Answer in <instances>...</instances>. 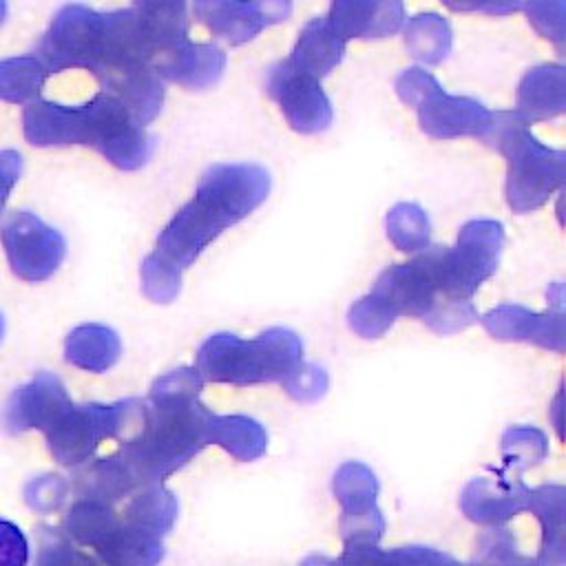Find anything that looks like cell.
Here are the masks:
<instances>
[{
    "mask_svg": "<svg viewBox=\"0 0 566 566\" xmlns=\"http://www.w3.org/2000/svg\"><path fill=\"white\" fill-rule=\"evenodd\" d=\"M203 378L177 367L155 378L126 453L146 484L164 482L210 444L212 411L201 402Z\"/></svg>",
    "mask_w": 566,
    "mask_h": 566,
    "instance_id": "6da1fadb",
    "label": "cell"
},
{
    "mask_svg": "<svg viewBox=\"0 0 566 566\" xmlns=\"http://www.w3.org/2000/svg\"><path fill=\"white\" fill-rule=\"evenodd\" d=\"M270 172L259 164H214L157 237L155 254L177 270L190 268L228 228L252 214L270 195Z\"/></svg>",
    "mask_w": 566,
    "mask_h": 566,
    "instance_id": "7a4b0ae2",
    "label": "cell"
},
{
    "mask_svg": "<svg viewBox=\"0 0 566 566\" xmlns=\"http://www.w3.org/2000/svg\"><path fill=\"white\" fill-rule=\"evenodd\" d=\"M506 161L504 197L513 212L528 214L542 208L566 179V150L542 144L513 111H495L484 139Z\"/></svg>",
    "mask_w": 566,
    "mask_h": 566,
    "instance_id": "3957f363",
    "label": "cell"
},
{
    "mask_svg": "<svg viewBox=\"0 0 566 566\" xmlns=\"http://www.w3.org/2000/svg\"><path fill=\"white\" fill-rule=\"evenodd\" d=\"M298 360H303V340L287 327H270L248 340L217 332L199 345L195 369L208 382L248 387L281 382Z\"/></svg>",
    "mask_w": 566,
    "mask_h": 566,
    "instance_id": "277c9868",
    "label": "cell"
},
{
    "mask_svg": "<svg viewBox=\"0 0 566 566\" xmlns=\"http://www.w3.org/2000/svg\"><path fill=\"white\" fill-rule=\"evenodd\" d=\"M504 250V226L497 219H471L455 245H440V279L447 301H471L480 285L491 279Z\"/></svg>",
    "mask_w": 566,
    "mask_h": 566,
    "instance_id": "5b68a950",
    "label": "cell"
},
{
    "mask_svg": "<svg viewBox=\"0 0 566 566\" xmlns=\"http://www.w3.org/2000/svg\"><path fill=\"white\" fill-rule=\"evenodd\" d=\"M332 491L343 509L338 520L343 544H378L387 524L378 506L380 484L371 467L358 460L343 462L332 478Z\"/></svg>",
    "mask_w": 566,
    "mask_h": 566,
    "instance_id": "8992f818",
    "label": "cell"
},
{
    "mask_svg": "<svg viewBox=\"0 0 566 566\" xmlns=\"http://www.w3.org/2000/svg\"><path fill=\"white\" fill-rule=\"evenodd\" d=\"M265 91L279 104L292 130L316 135L332 126L334 108L321 82L294 71L285 60L268 69Z\"/></svg>",
    "mask_w": 566,
    "mask_h": 566,
    "instance_id": "52a82bcc",
    "label": "cell"
},
{
    "mask_svg": "<svg viewBox=\"0 0 566 566\" xmlns=\"http://www.w3.org/2000/svg\"><path fill=\"white\" fill-rule=\"evenodd\" d=\"M551 307L546 312H533L517 303H502L489 310L480 321L484 329L497 340H520L533 343L537 347L564 354L566 349V329H564V287L555 283L548 292Z\"/></svg>",
    "mask_w": 566,
    "mask_h": 566,
    "instance_id": "ba28073f",
    "label": "cell"
},
{
    "mask_svg": "<svg viewBox=\"0 0 566 566\" xmlns=\"http://www.w3.org/2000/svg\"><path fill=\"white\" fill-rule=\"evenodd\" d=\"M420 130L433 139L475 137L486 139L493 126V111L467 95H449L440 82L413 106Z\"/></svg>",
    "mask_w": 566,
    "mask_h": 566,
    "instance_id": "9c48e42d",
    "label": "cell"
},
{
    "mask_svg": "<svg viewBox=\"0 0 566 566\" xmlns=\"http://www.w3.org/2000/svg\"><path fill=\"white\" fill-rule=\"evenodd\" d=\"M531 489L517 473L489 469L486 475L471 478L460 491V509L473 524L500 526L528 509Z\"/></svg>",
    "mask_w": 566,
    "mask_h": 566,
    "instance_id": "30bf717a",
    "label": "cell"
},
{
    "mask_svg": "<svg viewBox=\"0 0 566 566\" xmlns=\"http://www.w3.org/2000/svg\"><path fill=\"white\" fill-rule=\"evenodd\" d=\"M226 51L212 42H192L188 35L175 40L153 55L150 66L161 80L188 91L212 88L226 71Z\"/></svg>",
    "mask_w": 566,
    "mask_h": 566,
    "instance_id": "8fae6325",
    "label": "cell"
},
{
    "mask_svg": "<svg viewBox=\"0 0 566 566\" xmlns=\"http://www.w3.org/2000/svg\"><path fill=\"white\" fill-rule=\"evenodd\" d=\"M329 27L340 40H380L407 22L405 0H332Z\"/></svg>",
    "mask_w": 566,
    "mask_h": 566,
    "instance_id": "7c38bea8",
    "label": "cell"
},
{
    "mask_svg": "<svg viewBox=\"0 0 566 566\" xmlns=\"http://www.w3.org/2000/svg\"><path fill=\"white\" fill-rule=\"evenodd\" d=\"M566 111V69L562 64L531 66L520 84L513 113L524 124L553 119Z\"/></svg>",
    "mask_w": 566,
    "mask_h": 566,
    "instance_id": "4fadbf2b",
    "label": "cell"
},
{
    "mask_svg": "<svg viewBox=\"0 0 566 566\" xmlns=\"http://www.w3.org/2000/svg\"><path fill=\"white\" fill-rule=\"evenodd\" d=\"M345 49H347V42L334 33L327 18L316 15L305 22L285 62L294 71L321 82L343 62Z\"/></svg>",
    "mask_w": 566,
    "mask_h": 566,
    "instance_id": "5bb4252c",
    "label": "cell"
},
{
    "mask_svg": "<svg viewBox=\"0 0 566 566\" xmlns=\"http://www.w3.org/2000/svg\"><path fill=\"white\" fill-rule=\"evenodd\" d=\"M192 13L230 46L245 44L265 29L252 0H192Z\"/></svg>",
    "mask_w": 566,
    "mask_h": 566,
    "instance_id": "9a60e30c",
    "label": "cell"
},
{
    "mask_svg": "<svg viewBox=\"0 0 566 566\" xmlns=\"http://www.w3.org/2000/svg\"><path fill=\"white\" fill-rule=\"evenodd\" d=\"M526 511H531L542 526V542H539V555H537L539 566H564L566 489L562 484H542L531 489Z\"/></svg>",
    "mask_w": 566,
    "mask_h": 566,
    "instance_id": "2e32d148",
    "label": "cell"
},
{
    "mask_svg": "<svg viewBox=\"0 0 566 566\" xmlns=\"http://www.w3.org/2000/svg\"><path fill=\"white\" fill-rule=\"evenodd\" d=\"M210 444L223 447L232 458L241 462H254L268 451L265 427L243 413L212 416L210 420Z\"/></svg>",
    "mask_w": 566,
    "mask_h": 566,
    "instance_id": "e0dca14e",
    "label": "cell"
},
{
    "mask_svg": "<svg viewBox=\"0 0 566 566\" xmlns=\"http://www.w3.org/2000/svg\"><path fill=\"white\" fill-rule=\"evenodd\" d=\"M402 31L409 55L420 64L436 66L449 57L453 46V31L444 15L436 11L418 13L405 22Z\"/></svg>",
    "mask_w": 566,
    "mask_h": 566,
    "instance_id": "ac0fdd59",
    "label": "cell"
},
{
    "mask_svg": "<svg viewBox=\"0 0 566 566\" xmlns=\"http://www.w3.org/2000/svg\"><path fill=\"white\" fill-rule=\"evenodd\" d=\"M179 515L177 495L164 486V482L146 484L128 506V524L144 533L166 537Z\"/></svg>",
    "mask_w": 566,
    "mask_h": 566,
    "instance_id": "d6986e66",
    "label": "cell"
},
{
    "mask_svg": "<svg viewBox=\"0 0 566 566\" xmlns=\"http://www.w3.org/2000/svg\"><path fill=\"white\" fill-rule=\"evenodd\" d=\"M186 2L188 0H135V11L155 44V53L188 35Z\"/></svg>",
    "mask_w": 566,
    "mask_h": 566,
    "instance_id": "ffe728a7",
    "label": "cell"
},
{
    "mask_svg": "<svg viewBox=\"0 0 566 566\" xmlns=\"http://www.w3.org/2000/svg\"><path fill=\"white\" fill-rule=\"evenodd\" d=\"M385 228L389 241L400 252H420L429 245L431 221L424 208L411 201H400L389 208L385 217Z\"/></svg>",
    "mask_w": 566,
    "mask_h": 566,
    "instance_id": "44dd1931",
    "label": "cell"
},
{
    "mask_svg": "<svg viewBox=\"0 0 566 566\" xmlns=\"http://www.w3.org/2000/svg\"><path fill=\"white\" fill-rule=\"evenodd\" d=\"M502 462L506 471L522 473L542 464L548 458V438L542 429L531 424H513L502 433Z\"/></svg>",
    "mask_w": 566,
    "mask_h": 566,
    "instance_id": "7402d4cb",
    "label": "cell"
},
{
    "mask_svg": "<svg viewBox=\"0 0 566 566\" xmlns=\"http://www.w3.org/2000/svg\"><path fill=\"white\" fill-rule=\"evenodd\" d=\"M473 566H539V562L517 548L509 528L491 526L478 535Z\"/></svg>",
    "mask_w": 566,
    "mask_h": 566,
    "instance_id": "603a6c76",
    "label": "cell"
},
{
    "mask_svg": "<svg viewBox=\"0 0 566 566\" xmlns=\"http://www.w3.org/2000/svg\"><path fill=\"white\" fill-rule=\"evenodd\" d=\"M181 270L150 252L142 261V290L153 303L168 305L181 292Z\"/></svg>",
    "mask_w": 566,
    "mask_h": 566,
    "instance_id": "cb8c5ba5",
    "label": "cell"
},
{
    "mask_svg": "<svg viewBox=\"0 0 566 566\" xmlns=\"http://www.w3.org/2000/svg\"><path fill=\"white\" fill-rule=\"evenodd\" d=\"M528 24L559 51L566 42V0H522Z\"/></svg>",
    "mask_w": 566,
    "mask_h": 566,
    "instance_id": "d4e9b609",
    "label": "cell"
},
{
    "mask_svg": "<svg viewBox=\"0 0 566 566\" xmlns=\"http://www.w3.org/2000/svg\"><path fill=\"white\" fill-rule=\"evenodd\" d=\"M394 323L396 318L369 292L356 298L347 310V325L360 338H380Z\"/></svg>",
    "mask_w": 566,
    "mask_h": 566,
    "instance_id": "484cf974",
    "label": "cell"
},
{
    "mask_svg": "<svg viewBox=\"0 0 566 566\" xmlns=\"http://www.w3.org/2000/svg\"><path fill=\"white\" fill-rule=\"evenodd\" d=\"M283 389L287 391L290 398L298 402H316L327 394L329 387V376L323 367L314 363L298 360L281 380Z\"/></svg>",
    "mask_w": 566,
    "mask_h": 566,
    "instance_id": "4316f807",
    "label": "cell"
},
{
    "mask_svg": "<svg viewBox=\"0 0 566 566\" xmlns=\"http://www.w3.org/2000/svg\"><path fill=\"white\" fill-rule=\"evenodd\" d=\"M80 354L86 358V365L104 369L117 360L119 338L106 327H93L88 336H80Z\"/></svg>",
    "mask_w": 566,
    "mask_h": 566,
    "instance_id": "83f0119b",
    "label": "cell"
},
{
    "mask_svg": "<svg viewBox=\"0 0 566 566\" xmlns=\"http://www.w3.org/2000/svg\"><path fill=\"white\" fill-rule=\"evenodd\" d=\"M31 546L27 533L0 515V566H29Z\"/></svg>",
    "mask_w": 566,
    "mask_h": 566,
    "instance_id": "f1b7e54d",
    "label": "cell"
},
{
    "mask_svg": "<svg viewBox=\"0 0 566 566\" xmlns=\"http://www.w3.org/2000/svg\"><path fill=\"white\" fill-rule=\"evenodd\" d=\"M332 566H398L391 551H382L378 544L354 542L345 544L343 553L332 559Z\"/></svg>",
    "mask_w": 566,
    "mask_h": 566,
    "instance_id": "f546056e",
    "label": "cell"
},
{
    "mask_svg": "<svg viewBox=\"0 0 566 566\" xmlns=\"http://www.w3.org/2000/svg\"><path fill=\"white\" fill-rule=\"evenodd\" d=\"M398 566H473V564H460L449 553L436 551L431 546H398L391 548Z\"/></svg>",
    "mask_w": 566,
    "mask_h": 566,
    "instance_id": "4dcf8cb0",
    "label": "cell"
},
{
    "mask_svg": "<svg viewBox=\"0 0 566 566\" xmlns=\"http://www.w3.org/2000/svg\"><path fill=\"white\" fill-rule=\"evenodd\" d=\"M455 13H486V15H511L522 9V0H440Z\"/></svg>",
    "mask_w": 566,
    "mask_h": 566,
    "instance_id": "1f68e13d",
    "label": "cell"
},
{
    "mask_svg": "<svg viewBox=\"0 0 566 566\" xmlns=\"http://www.w3.org/2000/svg\"><path fill=\"white\" fill-rule=\"evenodd\" d=\"M263 24H279L292 15V0H252Z\"/></svg>",
    "mask_w": 566,
    "mask_h": 566,
    "instance_id": "d6a6232c",
    "label": "cell"
},
{
    "mask_svg": "<svg viewBox=\"0 0 566 566\" xmlns=\"http://www.w3.org/2000/svg\"><path fill=\"white\" fill-rule=\"evenodd\" d=\"M298 566H332V559L323 553H312V555L303 557Z\"/></svg>",
    "mask_w": 566,
    "mask_h": 566,
    "instance_id": "836d02e7",
    "label": "cell"
}]
</instances>
